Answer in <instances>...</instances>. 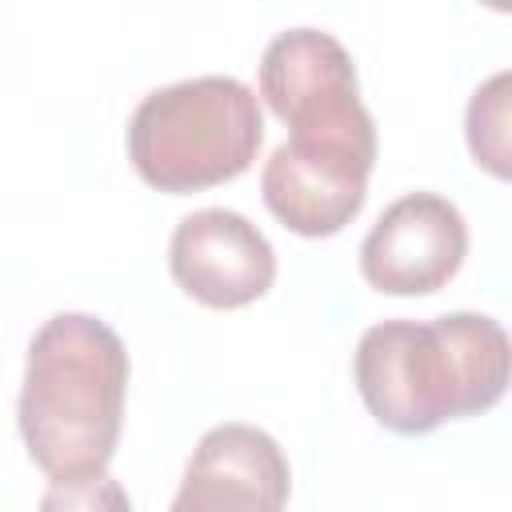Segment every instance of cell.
I'll use <instances>...</instances> for the list:
<instances>
[{
	"instance_id": "6da1fadb",
	"label": "cell",
	"mask_w": 512,
	"mask_h": 512,
	"mask_svg": "<svg viewBox=\"0 0 512 512\" xmlns=\"http://www.w3.org/2000/svg\"><path fill=\"white\" fill-rule=\"evenodd\" d=\"M512 344L500 320L444 312L436 320H380L352 356V376L376 424L424 436L444 420L480 416L508 388Z\"/></svg>"
},
{
	"instance_id": "7a4b0ae2",
	"label": "cell",
	"mask_w": 512,
	"mask_h": 512,
	"mask_svg": "<svg viewBox=\"0 0 512 512\" xmlns=\"http://www.w3.org/2000/svg\"><path fill=\"white\" fill-rule=\"evenodd\" d=\"M128 348L100 316L60 312L40 324L24 360L16 424L52 480L104 472L124 420Z\"/></svg>"
},
{
	"instance_id": "3957f363",
	"label": "cell",
	"mask_w": 512,
	"mask_h": 512,
	"mask_svg": "<svg viewBox=\"0 0 512 512\" xmlns=\"http://www.w3.org/2000/svg\"><path fill=\"white\" fill-rule=\"evenodd\" d=\"M264 140L260 96L236 76H192L148 92L128 120V156L144 184L184 196L236 180Z\"/></svg>"
},
{
	"instance_id": "277c9868",
	"label": "cell",
	"mask_w": 512,
	"mask_h": 512,
	"mask_svg": "<svg viewBox=\"0 0 512 512\" xmlns=\"http://www.w3.org/2000/svg\"><path fill=\"white\" fill-rule=\"evenodd\" d=\"M376 136H288L260 172L268 212L296 236L344 232L364 200Z\"/></svg>"
},
{
	"instance_id": "5b68a950",
	"label": "cell",
	"mask_w": 512,
	"mask_h": 512,
	"mask_svg": "<svg viewBox=\"0 0 512 512\" xmlns=\"http://www.w3.org/2000/svg\"><path fill=\"white\" fill-rule=\"evenodd\" d=\"M260 96L292 136H376L348 48L320 28H288L260 56Z\"/></svg>"
},
{
	"instance_id": "8992f818",
	"label": "cell",
	"mask_w": 512,
	"mask_h": 512,
	"mask_svg": "<svg viewBox=\"0 0 512 512\" xmlns=\"http://www.w3.org/2000/svg\"><path fill=\"white\" fill-rule=\"evenodd\" d=\"M468 256V224L448 196L408 192L392 200L360 244V272L384 296L440 292Z\"/></svg>"
},
{
	"instance_id": "52a82bcc",
	"label": "cell",
	"mask_w": 512,
	"mask_h": 512,
	"mask_svg": "<svg viewBox=\"0 0 512 512\" xmlns=\"http://www.w3.org/2000/svg\"><path fill=\"white\" fill-rule=\"evenodd\" d=\"M168 268L204 308H244L272 288L276 252L248 216L232 208H200L176 224Z\"/></svg>"
},
{
	"instance_id": "ba28073f",
	"label": "cell",
	"mask_w": 512,
	"mask_h": 512,
	"mask_svg": "<svg viewBox=\"0 0 512 512\" xmlns=\"http://www.w3.org/2000/svg\"><path fill=\"white\" fill-rule=\"evenodd\" d=\"M288 456L256 424H216L188 456L168 512H284Z\"/></svg>"
},
{
	"instance_id": "9c48e42d",
	"label": "cell",
	"mask_w": 512,
	"mask_h": 512,
	"mask_svg": "<svg viewBox=\"0 0 512 512\" xmlns=\"http://www.w3.org/2000/svg\"><path fill=\"white\" fill-rule=\"evenodd\" d=\"M468 148L480 168L508 180V72H496L468 100Z\"/></svg>"
},
{
	"instance_id": "30bf717a",
	"label": "cell",
	"mask_w": 512,
	"mask_h": 512,
	"mask_svg": "<svg viewBox=\"0 0 512 512\" xmlns=\"http://www.w3.org/2000/svg\"><path fill=\"white\" fill-rule=\"evenodd\" d=\"M40 512H132L124 484L108 472L52 480L40 496Z\"/></svg>"
}]
</instances>
